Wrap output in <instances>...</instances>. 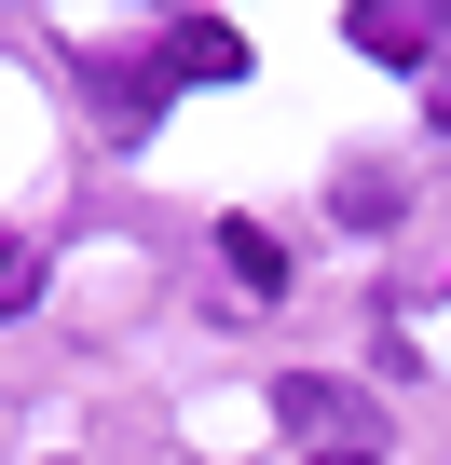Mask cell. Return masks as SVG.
Here are the masks:
<instances>
[{"label": "cell", "mask_w": 451, "mask_h": 465, "mask_svg": "<svg viewBox=\"0 0 451 465\" xmlns=\"http://www.w3.org/2000/svg\"><path fill=\"white\" fill-rule=\"evenodd\" d=\"M164 69H191V83H233V69H247V42H233V28H178V42H164Z\"/></svg>", "instance_id": "obj_2"}, {"label": "cell", "mask_w": 451, "mask_h": 465, "mask_svg": "<svg viewBox=\"0 0 451 465\" xmlns=\"http://www.w3.org/2000/svg\"><path fill=\"white\" fill-rule=\"evenodd\" d=\"M328 465H383V451H328Z\"/></svg>", "instance_id": "obj_5"}, {"label": "cell", "mask_w": 451, "mask_h": 465, "mask_svg": "<svg viewBox=\"0 0 451 465\" xmlns=\"http://www.w3.org/2000/svg\"><path fill=\"white\" fill-rule=\"evenodd\" d=\"M274 424H301V438H315V465H328V451H369V438H383V411H369L356 383H328V370H288V383H274Z\"/></svg>", "instance_id": "obj_1"}, {"label": "cell", "mask_w": 451, "mask_h": 465, "mask_svg": "<svg viewBox=\"0 0 451 465\" xmlns=\"http://www.w3.org/2000/svg\"><path fill=\"white\" fill-rule=\"evenodd\" d=\"M219 261H233L247 288H274V274H288V261H274V232H247V219H233V232H219Z\"/></svg>", "instance_id": "obj_3"}, {"label": "cell", "mask_w": 451, "mask_h": 465, "mask_svg": "<svg viewBox=\"0 0 451 465\" xmlns=\"http://www.w3.org/2000/svg\"><path fill=\"white\" fill-rule=\"evenodd\" d=\"M28 288H42V247H15V232H0V315H28Z\"/></svg>", "instance_id": "obj_4"}]
</instances>
